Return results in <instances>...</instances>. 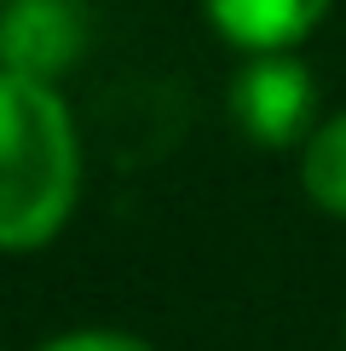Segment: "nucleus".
Masks as SVG:
<instances>
[{
	"instance_id": "obj_5",
	"label": "nucleus",
	"mask_w": 346,
	"mask_h": 351,
	"mask_svg": "<svg viewBox=\"0 0 346 351\" xmlns=\"http://www.w3.org/2000/svg\"><path fill=\"white\" fill-rule=\"evenodd\" d=\"M300 190L317 213L346 225V110L317 115V127L300 144Z\"/></svg>"
},
{
	"instance_id": "obj_4",
	"label": "nucleus",
	"mask_w": 346,
	"mask_h": 351,
	"mask_svg": "<svg viewBox=\"0 0 346 351\" xmlns=\"http://www.w3.org/2000/svg\"><path fill=\"white\" fill-rule=\"evenodd\" d=\"M335 0H202L208 29L231 52H300L329 23Z\"/></svg>"
},
{
	"instance_id": "obj_2",
	"label": "nucleus",
	"mask_w": 346,
	"mask_h": 351,
	"mask_svg": "<svg viewBox=\"0 0 346 351\" xmlns=\"http://www.w3.org/2000/svg\"><path fill=\"white\" fill-rule=\"evenodd\" d=\"M225 110L260 150H300L323 115V98L300 52H249L225 86Z\"/></svg>"
},
{
	"instance_id": "obj_8",
	"label": "nucleus",
	"mask_w": 346,
	"mask_h": 351,
	"mask_svg": "<svg viewBox=\"0 0 346 351\" xmlns=\"http://www.w3.org/2000/svg\"><path fill=\"white\" fill-rule=\"evenodd\" d=\"M0 351H6V346H0Z\"/></svg>"
},
{
	"instance_id": "obj_1",
	"label": "nucleus",
	"mask_w": 346,
	"mask_h": 351,
	"mask_svg": "<svg viewBox=\"0 0 346 351\" xmlns=\"http://www.w3.org/2000/svg\"><path fill=\"white\" fill-rule=\"evenodd\" d=\"M86 150L58 81L0 69V254H35L81 208Z\"/></svg>"
},
{
	"instance_id": "obj_7",
	"label": "nucleus",
	"mask_w": 346,
	"mask_h": 351,
	"mask_svg": "<svg viewBox=\"0 0 346 351\" xmlns=\"http://www.w3.org/2000/svg\"><path fill=\"white\" fill-rule=\"evenodd\" d=\"M341 351H346V317H341Z\"/></svg>"
},
{
	"instance_id": "obj_3",
	"label": "nucleus",
	"mask_w": 346,
	"mask_h": 351,
	"mask_svg": "<svg viewBox=\"0 0 346 351\" xmlns=\"http://www.w3.org/2000/svg\"><path fill=\"white\" fill-rule=\"evenodd\" d=\"M93 12L86 0H0V69L64 81L86 58Z\"/></svg>"
},
{
	"instance_id": "obj_6",
	"label": "nucleus",
	"mask_w": 346,
	"mask_h": 351,
	"mask_svg": "<svg viewBox=\"0 0 346 351\" xmlns=\"http://www.w3.org/2000/svg\"><path fill=\"white\" fill-rule=\"evenodd\" d=\"M35 351H156V346L133 328H64V334H47Z\"/></svg>"
}]
</instances>
